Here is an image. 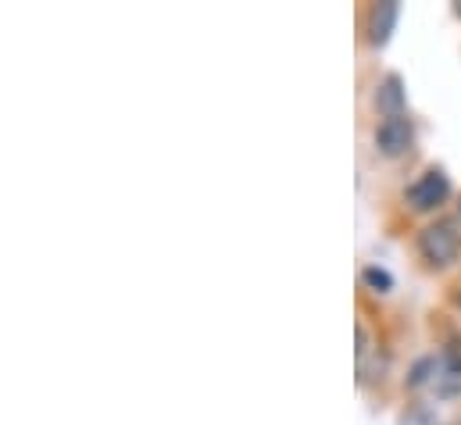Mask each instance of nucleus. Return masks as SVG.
Here are the masks:
<instances>
[{
    "label": "nucleus",
    "instance_id": "obj_8",
    "mask_svg": "<svg viewBox=\"0 0 461 425\" xmlns=\"http://www.w3.org/2000/svg\"><path fill=\"white\" fill-rule=\"evenodd\" d=\"M437 357H422V361H415V368H411V375H408V386L411 390H419V386H426L429 383V372H437Z\"/></svg>",
    "mask_w": 461,
    "mask_h": 425
},
{
    "label": "nucleus",
    "instance_id": "obj_6",
    "mask_svg": "<svg viewBox=\"0 0 461 425\" xmlns=\"http://www.w3.org/2000/svg\"><path fill=\"white\" fill-rule=\"evenodd\" d=\"M440 365H444V372L447 375H461V336H455L447 347H444V354H440Z\"/></svg>",
    "mask_w": 461,
    "mask_h": 425
},
{
    "label": "nucleus",
    "instance_id": "obj_11",
    "mask_svg": "<svg viewBox=\"0 0 461 425\" xmlns=\"http://www.w3.org/2000/svg\"><path fill=\"white\" fill-rule=\"evenodd\" d=\"M458 212H461V208H458Z\"/></svg>",
    "mask_w": 461,
    "mask_h": 425
},
{
    "label": "nucleus",
    "instance_id": "obj_7",
    "mask_svg": "<svg viewBox=\"0 0 461 425\" xmlns=\"http://www.w3.org/2000/svg\"><path fill=\"white\" fill-rule=\"evenodd\" d=\"M361 279H365V286H372L375 294L393 290V276H390L386 268H375V265H372V268H365V272H361Z\"/></svg>",
    "mask_w": 461,
    "mask_h": 425
},
{
    "label": "nucleus",
    "instance_id": "obj_1",
    "mask_svg": "<svg viewBox=\"0 0 461 425\" xmlns=\"http://www.w3.org/2000/svg\"><path fill=\"white\" fill-rule=\"evenodd\" d=\"M419 254L433 265V268H447L451 261H458L461 254V229L458 222L451 218H440L433 225H426L419 232Z\"/></svg>",
    "mask_w": 461,
    "mask_h": 425
},
{
    "label": "nucleus",
    "instance_id": "obj_2",
    "mask_svg": "<svg viewBox=\"0 0 461 425\" xmlns=\"http://www.w3.org/2000/svg\"><path fill=\"white\" fill-rule=\"evenodd\" d=\"M451 197V179L444 168H429L426 176H419L411 186H408V204L415 212H433L440 208L444 201Z\"/></svg>",
    "mask_w": 461,
    "mask_h": 425
},
{
    "label": "nucleus",
    "instance_id": "obj_9",
    "mask_svg": "<svg viewBox=\"0 0 461 425\" xmlns=\"http://www.w3.org/2000/svg\"><path fill=\"white\" fill-rule=\"evenodd\" d=\"M354 332H357V347H354V354H357V368H361V365H365V357H368L372 339H368V329H365V325H357Z\"/></svg>",
    "mask_w": 461,
    "mask_h": 425
},
{
    "label": "nucleus",
    "instance_id": "obj_5",
    "mask_svg": "<svg viewBox=\"0 0 461 425\" xmlns=\"http://www.w3.org/2000/svg\"><path fill=\"white\" fill-rule=\"evenodd\" d=\"M375 107L386 114V118H404V107H408V97H404V79L401 76H386L375 90Z\"/></svg>",
    "mask_w": 461,
    "mask_h": 425
},
{
    "label": "nucleus",
    "instance_id": "obj_10",
    "mask_svg": "<svg viewBox=\"0 0 461 425\" xmlns=\"http://www.w3.org/2000/svg\"><path fill=\"white\" fill-rule=\"evenodd\" d=\"M401 425H437V422H433L426 411H419V408H415L411 415H404V419H401Z\"/></svg>",
    "mask_w": 461,
    "mask_h": 425
},
{
    "label": "nucleus",
    "instance_id": "obj_4",
    "mask_svg": "<svg viewBox=\"0 0 461 425\" xmlns=\"http://www.w3.org/2000/svg\"><path fill=\"white\" fill-rule=\"evenodd\" d=\"M397 14H401V4L397 0H383L368 11V43L375 47H386L393 29H397Z\"/></svg>",
    "mask_w": 461,
    "mask_h": 425
},
{
    "label": "nucleus",
    "instance_id": "obj_3",
    "mask_svg": "<svg viewBox=\"0 0 461 425\" xmlns=\"http://www.w3.org/2000/svg\"><path fill=\"white\" fill-rule=\"evenodd\" d=\"M375 147L386 158H401L411 147V122L408 118H383L375 129Z\"/></svg>",
    "mask_w": 461,
    "mask_h": 425
}]
</instances>
